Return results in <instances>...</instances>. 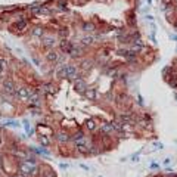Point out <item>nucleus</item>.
<instances>
[{
	"label": "nucleus",
	"mask_w": 177,
	"mask_h": 177,
	"mask_svg": "<svg viewBox=\"0 0 177 177\" xmlns=\"http://www.w3.org/2000/svg\"><path fill=\"white\" fill-rule=\"evenodd\" d=\"M18 171H19V174H22L25 177H31V176L37 174V165L28 162V161H22L18 165Z\"/></svg>",
	"instance_id": "1"
},
{
	"label": "nucleus",
	"mask_w": 177,
	"mask_h": 177,
	"mask_svg": "<svg viewBox=\"0 0 177 177\" xmlns=\"http://www.w3.org/2000/svg\"><path fill=\"white\" fill-rule=\"evenodd\" d=\"M64 77H67V78H69V80H77V77H78L77 68H75L74 65L65 64V68H64Z\"/></svg>",
	"instance_id": "2"
},
{
	"label": "nucleus",
	"mask_w": 177,
	"mask_h": 177,
	"mask_svg": "<svg viewBox=\"0 0 177 177\" xmlns=\"http://www.w3.org/2000/svg\"><path fill=\"white\" fill-rule=\"evenodd\" d=\"M30 95H31V92H30L28 87H19V88H16V92H15V96L18 99H21V100H27L30 97Z\"/></svg>",
	"instance_id": "3"
},
{
	"label": "nucleus",
	"mask_w": 177,
	"mask_h": 177,
	"mask_svg": "<svg viewBox=\"0 0 177 177\" xmlns=\"http://www.w3.org/2000/svg\"><path fill=\"white\" fill-rule=\"evenodd\" d=\"M87 84H86V81L84 80H81V78H77L74 81V90L77 92V93H81V95H84V92L87 90Z\"/></svg>",
	"instance_id": "4"
},
{
	"label": "nucleus",
	"mask_w": 177,
	"mask_h": 177,
	"mask_svg": "<svg viewBox=\"0 0 177 177\" xmlns=\"http://www.w3.org/2000/svg\"><path fill=\"white\" fill-rule=\"evenodd\" d=\"M3 90H5L7 95H15V92H16L15 83L12 81V80H5V81H3Z\"/></svg>",
	"instance_id": "5"
},
{
	"label": "nucleus",
	"mask_w": 177,
	"mask_h": 177,
	"mask_svg": "<svg viewBox=\"0 0 177 177\" xmlns=\"http://www.w3.org/2000/svg\"><path fill=\"white\" fill-rule=\"evenodd\" d=\"M75 148H77V150H78V152H81V154H87V152H88L86 139H81V140L75 142Z\"/></svg>",
	"instance_id": "6"
},
{
	"label": "nucleus",
	"mask_w": 177,
	"mask_h": 177,
	"mask_svg": "<svg viewBox=\"0 0 177 177\" xmlns=\"http://www.w3.org/2000/svg\"><path fill=\"white\" fill-rule=\"evenodd\" d=\"M56 140L59 143H67L68 140H71V139H69V134L67 131H58L56 133Z\"/></svg>",
	"instance_id": "7"
},
{
	"label": "nucleus",
	"mask_w": 177,
	"mask_h": 177,
	"mask_svg": "<svg viewBox=\"0 0 177 177\" xmlns=\"http://www.w3.org/2000/svg\"><path fill=\"white\" fill-rule=\"evenodd\" d=\"M42 90H43L44 93H47V95H55V93H56V87H55L52 83H46V84L42 86Z\"/></svg>",
	"instance_id": "8"
},
{
	"label": "nucleus",
	"mask_w": 177,
	"mask_h": 177,
	"mask_svg": "<svg viewBox=\"0 0 177 177\" xmlns=\"http://www.w3.org/2000/svg\"><path fill=\"white\" fill-rule=\"evenodd\" d=\"M46 59L49 62H58L59 61V53L56 52V50H49V52L46 53Z\"/></svg>",
	"instance_id": "9"
},
{
	"label": "nucleus",
	"mask_w": 177,
	"mask_h": 177,
	"mask_svg": "<svg viewBox=\"0 0 177 177\" xmlns=\"http://www.w3.org/2000/svg\"><path fill=\"white\" fill-rule=\"evenodd\" d=\"M120 55L124 56L127 61H133L134 56H136V52L134 50H120Z\"/></svg>",
	"instance_id": "10"
},
{
	"label": "nucleus",
	"mask_w": 177,
	"mask_h": 177,
	"mask_svg": "<svg viewBox=\"0 0 177 177\" xmlns=\"http://www.w3.org/2000/svg\"><path fill=\"white\" fill-rule=\"evenodd\" d=\"M59 46H61V50H62V52L68 53L72 44H71V43H69V42H68L67 39H62V40H61V43H59Z\"/></svg>",
	"instance_id": "11"
},
{
	"label": "nucleus",
	"mask_w": 177,
	"mask_h": 177,
	"mask_svg": "<svg viewBox=\"0 0 177 177\" xmlns=\"http://www.w3.org/2000/svg\"><path fill=\"white\" fill-rule=\"evenodd\" d=\"M84 96H86L88 100H96V97H97L96 88H87V90L84 92Z\"/></svg>",
	"instance_id": "12"
},
{
	"label": "nucleus",
	"mask_w": 177,
	"mask_h": 177,
	"mask_svg": "<svg viewBox=\"0 0 177 177\" xmlns=\"http://www.w3.org/2000/svg\"><path fill=\"white\" fill-rule=\"evenodd\" d=\"M100 131H102L103 134H112L114 133V129H112L111 123H105V124L100 125Z\"/></svg>",
	"instance_id": "13"
},
{
	"label": "nucleus",
	"mask_w": 177,
	"mask_h": 177,
	"mask_svg": "<svg viewBox=\"0 0 177 177\" xmlns=\"http://www.w3.org/2000/svg\"><path fill=\"white\" fill-rule=\"evenodd\" d=\"M111 125H112L114 131H117L118 134H123V131H124V125H123L120 121H112V123H111Z\"/></svg>",
	"instance_id": "14"
},
{
	"label": "nucleus",
	"mask_w": 177,
	"mask_h": 177,
	"mask_svg": "<svg viewBox=\"0 0 177 177\" xmlns=\"http://www.w3.org/2000/svg\"><path fill=\"white\" fill-rule=\"evenodd\" d=\"M27 100H28V103L31 106H37V105H39V95H37V93H31Z\"/></svg>",
	"instance_id": "15"
},
{
	"label": "nucleus",
	"mask_w": 177,
	"mask_h": 177,
	"mask_svg": "<svg viewBox=\"0 0 177 177\" xmlns=\"http://www.w3.org/2000/svg\"><path fill=\"white\" fill-rule=\"evenodd\" d=\"M43 44L46 47H53L55 46V39L50 37V35H46V37H43Z\"/></svg>",
	"instance_id": "16"
},
{
	"label": "nucleus",
	"mask_w": 177,
	"mask_h": 177,
	"mask_svg": "<svg viewBox=\"0 0 177 177\" xmlns=\"http://www.w3.org/2000/svg\"><path fill=\"white\" fill-rule=\"evenodd\" d=\"M69 139H71V140H72V142L75 143V142L81 140V139H84V133H83L81 130H78V131H75V133H74V134H72V136H71Z\"/></svg>",
	"instance_id": "17"
},
{
	"label": "nucleus",
	"mask_w": 177,
	"mask_h": 177,
	"mask_svg": "<svg viewBox=\"0 0 177 177\" xmlns=\"http://www.w3.org/2000/svg\"><path fill=\"white\" fill-rule=\"evenodd\" d=\"M120 123L124 125V124H131L133 123V118L130 115H127V114H123V115H120Z\"/></svg>",
	"instance_id": "18"
},
{
	"label": "nucleus",
	"mask_w": 177,
	"mask_h": 177,
	"mask_svg": "<svg viewBox=\"0 0 177 177\" xmlns=\"http://www.w3.org/2000/svg\"><path fill=\"white\" fill-rule=\"evenodd\" d=\"M31 12H33V14H42V12H43V14H47V10L44 7H42L40 5H33L31 6Z\"/></svg>",
	"instance_id": "19"
},
{
	"label": "nucleus",
	"mask_w": 177,
	"mask_h": 177,
	"mask_svg": "<svg viewBox=\"0 0 177 177\" xmlns=\"http://www.w3.org/2000/svg\"><path fill=\"white\" fill-rule=\"evenodd\" d=\"M68 53H69V55H71L72 58H75V56H78V55L81 53V49H80V47H77V46H74V44H72V46H71V49H69V52H68Z\"/></svg>",
	"instance_id": "20"
},
{
	"label": "nucleus",
	"mask_w": 177,
	"mask_h": 177,
	"mask_svg": "<svg viewBox=\"0 0 177 177\" xmlns=\"http://www.w3.org/2000/svg\"><path fill=\"white\" fill-rule=\"evenodd\" d=\"M84 125H86V129H87V130H90V131H92V130H95V129H96V121H95L93 118H90V120H87V121H86V124H84Z\"/></svg>",
	"instance_id": "21"
},
{
	"label": "nucleus",
	"mask_w": 177,
	"mask_h": 177,
	"mask_svg": "<svg viewBox=\"0 0 177 177\" xmlns=\"http://www.w3.org/2000/svg\"><path fill=\"white\" fill-rule=\"evenodd\" d=\"M39 140H40V143H42L43 146H49V145H50V139H49V136H46V134H42V136L39 137Z\"/></svg>",
	"instance_id": "22"
},
{
	"label": "nucleus",
	"mask_w": 177,
	"mask_h": 177,
	"mask_svg": "<svg viewBox=\"0 0 177 177\" xmlns=\"http://www.w3.org/2000/svg\"><path fill=\"white\" fill-rule=\"evenodd\" d=\"M6 65H7V62H6V59L5 58H0V75L3 74V71H5V68H6Z\"/></svg>",
	"instance_id": "23"
},
{
	"label": "nucleus",
	"mask_w": 177,
	"mask_h": 177,
	"mask_svg": "<svg viewBox=\"0 0 177 177\" xmlns=\"http://www.w3.org/2000/svg\"><path fill=\"white\" fill-rule=\"evenodd\" d=\"M16 28L18 30H25V28H27V22H25L24 19H19V22H16Z\"/></svg>",
	"instance_id": "24"
},
{
	"label": "nucleus",
	"mask_w": 177,
	"mask_h": 177,
	"mask_svg": "<svg viewBox=\"0 0 177 177\" xmlns=\"http://www.w3.org/2000/svg\"><path fill=\"white\" fill-rule=\"evenodd\" d=\"M33 35H35V37H43V28H40V27L34 28V30H33Z\"/></svg>",
	"instance_id": "25"
},
{
	"label": "nucleus",
	"mask_w": 177,
	"mask_h": 177,
	"mask_svg": "<svg viewBox=\"0 0 177 177\" xmlns=\"http://www.w3.org/2000/svg\"><path fill=\"white\" fill-rule=\"evenodd\" d=\"M42 177H56V176H55V173H53L52 170L47 168L46 171H43V176H42Z\"/></svg>",
	"instance_id": "26"
},
{
	"label": "nucleus",
	"mask_w": 177,
	"mask_h": 177,
	"mask_svg": "<svg viewBox=\"0 0 177 177\" xmlns=\"http://www.w3.org/2000/svg\"><path fill=\"white\" fill-rule=\"evenodd\" d=\"M81 42H83V44H86V46H87V44H92V43H93V37H84Z\"/></svg>",
	"instance_id": "27"
},
{
	"label": "nucleus",
	"mask_w": 177,
	"mask_h": 177,
	"mask_svg": "<svg viewBox=\"0 0 177 177\" xmlns=\"http://www.w3.org/2000/svg\"><path fill=\"white\" fill-rule=\"evenodd\" d=\"M84 31H93V25L92 24H84Z\"/></svg>",
	"instance_id": "28"
},
{
	"label": "nucleus",
	"mask_w": 177,
	"mask_h": 177,
	"mask_svg": "<svg viewBox=\"0 0 177 177\" xmlns=\"http://www.w3.org/2000/svg\"><path fill=\"white\" fill-rule=\"evenodd\" d=\"M81 65H83V68H86V69H87V68H90L92 62H90V61H83V64H81Z\"/></svg>",
	"instance_id": "29"
},
{
	"label": "nucleus",
	"mask_w": 177,
	"mask_h": 177,
	"mask_svg": "<svg viewBox=\"0 0 177 177\" xmlns=\"http://www.w3.org/2000/svg\"><path fill=\"white\" fill-rule=\"evenodd\" d=\"M109 75L115 78V75H117V69H111V71H109Z\"/></svg>",
	"instance_id": "30"
},
{
	"label": "nucleus",
	"mask_w": 177,
	"mask_h": 177,
	"mask_svg": "<svg viewBox=\"0 0 177 177\" xmlns=\"http://www.w3.org/2000/svg\"><path fill=\"white\" fill-rule=\"evenodd\" d=\"M67 34H68V31H67V30H65V31H61V35H65V37H67Z\"/></svg>",
	"instance_id": "31"
},
{
	"label": "nucleus",
	"mask_w": 177,
	"mask_h": 177,
	"mask_svg": "<svg viewBox=\"0 0 177 177\" xmlns=\"http://www.w3.org/2000/svg\"><path fill=\"white\" fill-rule=\"evenodd\" d=\"M2 145H3V137L0 136V146H2Z\"/></svg>",
	"instance_id": "32"
},
{
	"label": "nucleus",
	"mask_w": 177,
	"mask_h": 177,
	"mask_svg": "<svg viewBox=\"0 0 177 177\" xmlns=\"http://www.w3.org/2000/svg\"><path fill=\"white\" fill-rule=\"evenodd\" d=\"M14 177H25V176H22V174H19V173H18V174H16V176H14Z\"/></svg>",
	"instance_id": "33"
}]
</instances>
